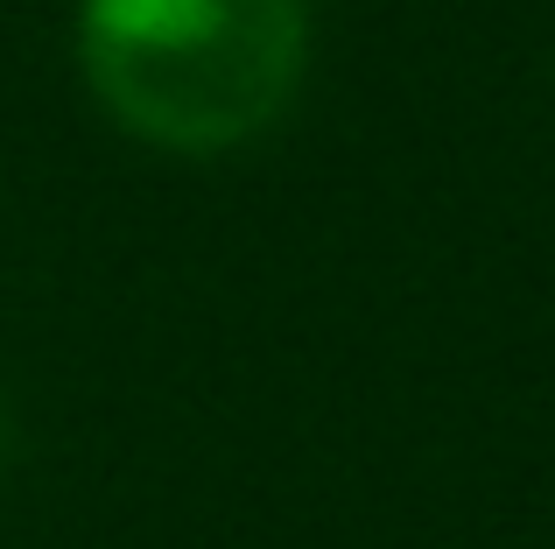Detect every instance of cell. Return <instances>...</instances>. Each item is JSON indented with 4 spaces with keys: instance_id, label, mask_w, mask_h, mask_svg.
<instances>
[{
    "instance_id": "cell-1",
    "label": "cell",
    "mask_w": 555,
    "mask_h": 549,
    "mask_svg": "<svg viewBox=\"0 0 555 549\" xmlns=\"http://www.w3.org/2000/svg\"><path fill=\"white\" fill-rule=\"evenodd\" d=\"M78 71L120 135L225 155L296 106L310 0H78Z\"/></svg>"
}]
</instances>
